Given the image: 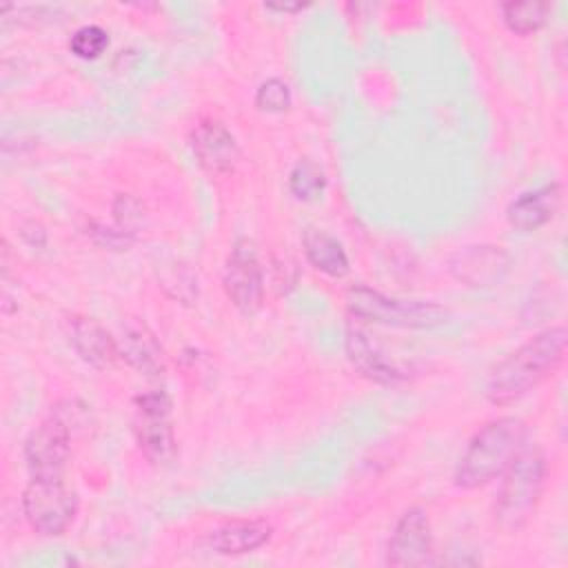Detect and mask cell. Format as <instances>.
<instances>
[{
	"mask_svg": "<svg viewBox=\"0 0 568 568\" xmlns=\"http://www.w3.org/2000/svg\"><path fill=\"white\" fill-rule=\"evenodd\" d=\"M71 435L73 426L55 410L29 433L24 442V459L31 477H62L71 453Z\"/></svg>",
	"mask_w": 568,
	"mask_h": 568,
	"instance_id": "7",
	"label": "cell"
},
{
	"mask_svg": "<svg viewBox=\"0 0 568 568\" xmlns=\"http://www.w3.org/2000/svg\"><path fill=\"white\" fill-rule=\"evenodd\" d=\"M526 444V426L519 417H499L479 428L466 444L457 466L455 484L475 490L499 477Z\"/></svg>",
	"mask_w": 568,
	"mask_h": 568,
	"instance_id": "2",
	"label": "cell"
},
{
	"mask_svg": "<svg viewBox=\"0 0 568 568\" xmlns=\"http://www.w3.org/2000/svg\"><path fill=\"white\" fill-rule=\"evenodd\" d=\"M224 291L235 308L255 313L264 300V271L260 266L257 248L251 240L242 237L233 244L224 266Z\"/></svg>",
	"mask_w": 568,
	"mask_h": 568,
	"instance_id": "8",
	"label": "cell"
},
{
	"mask_svg": "<svg viewBox=\"0 0 568 568\" xmlns=\"http://www.w3.org/2000/svg\"><path fill=\"white\" fill-rule=\"evenodd\" d=\"M566 344L568 331L564 324L548 326L524 342L493 368L486 382L488 402L495 406H508L528 395L564 362Z\"/></svg>",
	"mask_w": 568,
	"mask_h": 568,
	"instance_id": "1",
	"label": "cell"
},
{
	"mask_svg": "<svg viewBox=\"0 0 568 568\" xmlns=\"http://www.w3.org/2000/svg\"><path fill=\"white\" fill-rule=\"evenodd\" d=\"M346 304L355 317L397 328H433L450 317V313L435 302L397 300L368 286H353L346 295Z\"/></svg>",
	"mask_w": 568,
	"mask_h": 568,
	"instance_id": "4",
	"label": "cell"
},
{
	"mask_svg": "<svg viewBox=\"0 0 568 568\" xmlns=\"http://www.w3.org/2000/svg\"><path fill=\"white\" fill-rule=\"evenodd\" d=\"M346 353L351 364L368 379L379 384H395L404 377V373L384 357V353L357 328L346 331Z\"/></svg>",
	"mask_w": 568,
	"mask_h": 568,
	"instance_id": "14",
	"label": "cell"
},
{
	"mask_svg": "<svg viewBox=\"0 0 568 568\" xmlns=\"http://www.w3.org/2000/svg\"><path fill=\"white\" fill-rule=\"evenodd\" d=\"M510 266V257L501 246H466L450 260L457 280L470 286H490L499 282Z\"/></svg>",
	"mask_w": 568,
	"mask_h": 568,
	"instance_id": "11",
	"label": "cell"
},
{
	"mask_svg": "<svg viewBox=\"0 0 568 568\" xmlns=\"http://www.w3.org/2000/svg\"><path fill=\"white\" fill-rule=\"evenodd\" d=\"M559 200L561 186L557 182H550L515 197L506 209V217L510 226L519 231H537L539 226L550 222L559 206Z\"/></svg>",
	"mask_w": 568,
	"mask_h": 568,
	"instance_id": "12",
	"label": "cell"
},
{
	"mask_svg": "<svg viewBox=\"0 0 568 568\" xmlns=\"http://www.w3.org/2000/svg\"><path fill=\"white\" fill-rule=\"evenodd\" d=\"M273 528L262 519H235L209 535V546L220 555H244L268 541Z\"/></svg>",
	"mask_w": 568,
	"mask_h": 568,
	"instance_id": "15",
	"label": "cell"
},
{
	"mask_svg": "<svg viewBox=\"0 0 568 568\" xmlns=\"http://www.w3.org/2000/svg\"><path fill=\"white\" fill-rule=\"evenodd\" d=\"M118 353L120 359H124L129 366H133L140 373L158 375L162 373V348L153 333L142 324L126 326L122 337L118 339Z\"/></svg>",
	"mask_w": 568,
	"mask_h": 568,
	"instance_id": "16",
	"label": "cell"
},
{
	"mask_svg": "<svg viewBox=\"0 0 568 568\" xmlns=\"http://www.w3.org/2000/svg\"><path fill=\"white\" fill-rule=\"evenodd\" d=\"M71 344L75 353L93 368H111L118 359V342L111 333L91 317H75L71 322Z\"/></svg>",
	"mask_w": 568,
	"mask_h": 568,
	"instance_id": "13",
	"label": "cell"
},
{
	"mask_svg": "<svg viewBox=\"0 0 568 568\" xmlns=\"http://www.w3.org/2000/svg\"><path fill=\"white\" fill-rule=\"evenodd\" d=\"M197 162L211 173H229L240 160V146L233 133L215 120L200 122L191 135Z\"/></svg>",
	"mask_w": 568,
	"mask_h": 568,
	"instance_id": "10",
	"label": "cell"
},
{
	"mask_svg": "<svg viewBox=\"0 0 568 568\" xmlns=\"http://www.w3.org/2000/svg\"><path fill=\"white\" fill-rule=\"evenodd\" d=\"M135 437L144 457L153 464H169L175 457V437L171 426V399L166 393H144L135 399Z\"/></svg>",
	"mask_w": 568,
	"mask_h": 568,
	"instance_id": "6",
	"label": "cell"
},
{
	"mask_svg": "<svg viewBox=\"0 0 568 568\" xmlns=\"http://www.w3.org/2000/svg\"><path fill=\"white\" fill-rule=\"evenodd\" d=\"M550 4L546 2H506L501 4L504 22L515 33H532L546 24Z\"/></svg>",
	"mask_w": 568,
	"mask_h": 568,
	"instance_id": "18",
	"label": "cell"
},
{
	"mask_svg": "<svg viewBox=\"0 0 568 568\" xmlns=\"http://www.w3.org/2000/svg\"><path fill=\"white\" fill-rule=\"evenodd\" d=\"M106 44H109V36L98 24H84V27L75 29V33L69 40V49L78 58H84V60H93L100 53H104Z\"/></svg>",
	"mask_w": 568,
	"mask_h": 568,
	"instance_id": "20",
	"label": "cell"
},
{
	"mask_svg": "<svg viewBox=\"0 0 568 568\" xmlns=\"http://www.w3.org/2000/svg\"><path fill=\"white\" fill-rule=\"evenodd\" d=\"M430 521L424 508L413 506L408 508L388 539L386 564L388 566H426L430 564Z\"/></svg>",
	"mask_w": 568,
	"mask_h": 568,
	"instance_id": "9",
	"label": "cell"
},
{
	"mask_svg": "<svg viewBox=\"0 0 568 568\" xmlns=\"http://www.w3.org/2000/svg\"><path fill=\"white\" fill-rule=\"evenodd\" d=\"M255 104L266 113H282L291 106V89L280 78H268L260 84L255 93Z\"/></svg>",
	"mask_w": 568,
	"mask_h": 568,
	"instance_id": "21",
	"label": "cell"
},
{
	"mask_svg": "<svg viewBox=\"0 0 568 568\" xmlns=\"http://www.w3.org/2000/svg\"><path fill=\"white\" fill-rule=\"evenodd\" d=\"M546 455L539 446H526L501 473V486L495 501V521L506 532L524 528L546 486Z\"/></svg>",
	"mask_w": 568,
	"mask_h": 568,
	"instance_id": "3",
	"label": "cell"
},
{
	"mask_svg": "<svg viewBox=\"0 0 568 568\" xmlns=\"http://www.w3.org/2000/svg\"><path fill=\"white\" fill-rule=\"evenodd\" d=\"M326 186V178L317 164L311 160H302L288 175V189L297 200H313Z\"/></svg>",
	"mask_w": 568,
	"mask_h": 568,
	"instance_id": "19",
	"label": "cell"
},
{
	"mask_svg": "<svg viewBox=\"0 0 568 568\" xmlns=\"http://www.w3.org/2000/svg\"><path fill=\"white\" fill-rule=\"evenodd\" d=\"M306 4H302V2H295V4H266V9L268 11H280V13H291V11H300V9H304Z\"/></svg>",
	"mask_w": 568,
	"mask_h": 568,
	"instance_id": "23",
	"label": "cell"
},
{
	"mask_svg": "<svg viewBox=\"0 0 568 568\" xmlns=\"http://www.w3.org/2000/svg\"><path fill=\"white\" fill-rule=\"evenodd\" d=\"M22 510L40 535H62L75 517L78 499L62 477H31L22 493Z\"/></svg>",
	"mask_w": 568,
	"mask_h": 568,
	"instance_id": "5",
	"label": "cell"
},
{
	"mask_svg": "<svg viewBox=\"0 0 568 568\" xmlns=\"http://www.w3.org/2000/svg\"><path fill=\"white\" fill-rule=\"evenodd\" d=\"M113 217L122 235H131L142 224V204L131 195H118L113 202Z\"/></svg>",
	"mask_w": 568,
	"mask_h": 568,
	"instance_id": "22",
	"label": "cell"
},
{
	"mask_svg": "<svg viewBox=\"0 0 568 568\" xmlns=\"http://www.w3.org/2000/svg\"><path fill=\"white\" fill-rule=\"evenodd\" d=\"M304 253L317 271L331 277H342L348 273V255L344 246L324 231H306Z\"/></svg>",
	"mask_w": 568,
	"mask_h": 568,
	"instance_id": "17",
	"label": "cell"
}]
</instances>
